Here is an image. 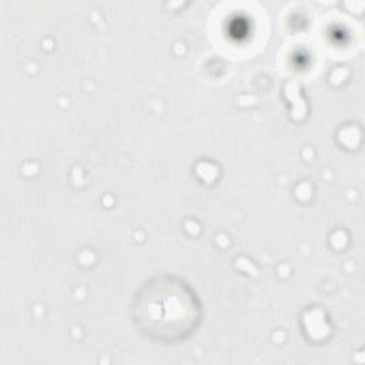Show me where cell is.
Masks as SVG:
<instances>
[{
    "label": "cell",
    "instance_id": "cell-1",
    "mask_svg": "<svg viewBox=\"0 0 365 365\" xmlns=\"http://www.w3.org/2000/svg\"><path fill=\"white\" fill-rule=\"evenodd\" d=\"M202 304L194 288L175 274L148 278L131 302V318L147 339L173 345L195 334L202 321Z\"/></svg>",
    "mask_w": 365,
    "mask_h": 365
}]
</instances>
